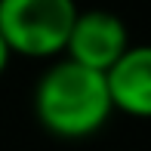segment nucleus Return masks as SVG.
I'll return each instance as SVG.
<instances>
[{
    "instance_id": "obj_3",
    "label": "nucleus",
    "mask_w": 151,
    "mask_h": 151,
    "mask_svg": "<svg viewBox=\"0 0 151 151\" xmlns=\"http://www.w3.org/2000/svg\"><path fill=\"white\" fill-rule=\"evenodd\" d=\"M127 46H129V31L120 22V16L108 9H86L77 12L62 56L93 68V71H105Z\"/></svg>"
},
{
    "instance_id": "obj_2",
    "label": "nucleus",
    "mask_w": 151,
    "mask_h": 151,
    "mask_svg": "<svg viewBox=\"0 0 151 151\" xmlns=\"http://www.w3.org/2000/svg\"><path fill=\"white\" fill-rule=\"evenodd\" d=\"M77 12L74 0H0V34L12 56L56 59Z\"/></svg>"
},
{
    "instance_id": "obj_1",
    "label": "nucleus",
    "mask_w": 151,
    "mask_h": 151,
    "mask_svg": "<svg viewBox=\"0 0 151 151\" xmlns=\"http://www.w3.org/2000/svg\"><path fill=\"white\" fill-rule=\"evenodd\" d=\"M114 108L102 71L59 59L40 74L34 86V117L56 139H90L108 120Z\"/></svg>"
},
{
    "instance_id": "obj_5",
    "label": "nucleus",
    "mask_w": 151,
    "mask_h": 151,
    "mask_svg": "<svg viewBox=\"0 0 151 151\" xmlns=\"http://www.w3.org/2000/svg\"><path fill=\"white\" fill-rule=\"evenodd\" d=\"M9 62H12V52H9V46H6L3 34H0V77L6 74V68H9Z\"/></svg>"
},
{
    "instance_id": "obj_4",
    "label": "nucleus",
    "mask_w": 151,
    "mask_h": 151,
    "mask_svg": "<svg viewBox=\"0 0 151 151\" xmlns=\"http://www.w3.org/2000/svg\"><path fill=\"white\" fill-rule=\"evenodd\" d=\"M105 90L114 111H123L127 117L145 120L151 114V50L133 46L120 52L111 65L102 71Z\"/></svg>"
}]
</instances>
